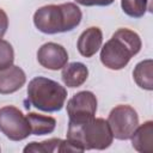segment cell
Instances as JSON below:
<instances>
[{
  "label": "cell",
  "instance_id": "1",
  "mask_svg": "<svg viewBox=\"0 0 153 153\" xmlns=\"http://www.w3.org/2000/svg\"><path fill=\"white\" fill-rule=\"evenodd\" d=\"M81 10L74 2L60 5H45L33 14L36 29L47 35L73 31L81 23Z\"/></svg>",
  "mask_w": 153,
  "mask_h": 153
},
{
  "label": "cell",
  "instance_id": "2",
  "mask_svg": "<svg viewBox=\"0 0 153 153\" xmlns=\"http://www.w3.org/2000/svg\"><path fill=\"white\" fill-rule=\"evenodd\" d=\"M141 47V38L135 31L121 27L102 47L100 62L109 69L120 71L129 63L133 56L139 54Z\"/></svg>",
  "mask_w": 153,
  "mask_h": 153
},
{
  "label": "cell",
  "instance_id": "3",
  "mask_svg": "<svg viewBox=\"0 0 153 153\" xmlns=\"http://www.w3.org/2000/svg\"><path fill=\"white\" fill-rule=\"evenodd\" d=\"M67 140L79 152H84L86 149H105L110 147L114 136L108 121L93 117L81 124H68Z\"/></svg>",
  "mask_w": 153,
  "mask_h": 153
},
{
  "label": "cell",
  "instance_id": "4",
  "mask_svg": "<svg viewBox=\"0 0 153 153\" xmlns=\"http://www.w3.org/2000/svg\"><path fill=\"white\" fill-rule=\"evenodd\" d=\"M27 102L44 112L60 111L67 99V90L57 81L45 76H36L27 85Z\"/></svg>",
  "mask_w": 153,
  "mask_h": 153
},
{
  "label": "cell",
  "instance_id": "5",
  "mask_svg": "<svg viewBox=\"0 0 153 153\" xmlns=\"http://www.w3.org/2000/svg\"><path fill=\"white\" fill-rule=\"evenodd\" d=\"M0 131L12 141H22L31 135L26 116L13 105L0 109Z\"/></svg>",
  "mask_w": 153,
  "mask_h": 153
},
{
  "label": "cell",
  "instance_id": "6",
  "mask_svg": "<svg viewBox=\"0 0 153 153\" xmlns=\"http://www.w3.org/2000/svg\"><path fill=\"white\" fill-rule=\"evenodd\" d=\"M112 136L117 140H128L139 126V116L134 108L127 104L115 106L108 117Z\"/></svg>",
  "mask_w": 153,
  "mask_h": 153
},
{
  "label": "cell",
  "instance_id": "7",
  "mask_svg": "<svg viewBox=\"0 0 153 153\" xmlns=\"http://www.w3.org/2000/svg\"><path fill=\"white\" fill-rule=\"evenodd\" d=\"M97 97L91 91H80L67 102L68 124H81L92 120L97 112Z\"/></svg>",
  "mask_w": 153,
  "mask_h": 153
},
{
  "label": "cell",
  "instance_id": "8",
  "mask_svg": "<svg viewBox=\"0 0 153 153\" xmlns=\"http://www.w3.org/2000/svg\"><path fill=\"white\" fill-rule=\"evenodd\" d=\"M37 61L47 69L59 71L68 63V53L61 44L48 42L37 50Z\"/></svg>",
  "mask_w": 153,
  "mask_h": 153
},
{
  "label": "cell",
  "instance_id": "9",
  "mask_svg": "<svg viewBox=\"0 0 153 153\" xmlns=\"http://www.w3.org/2000/svg\"><path fill=\"white\" fill-rule=\"evenodd\" d=\"M103 43V32L98 26H90L78 38L76 48L80 55L84 57H92L100 48Z\"/></svg>",
  "mask_w": 153,
  "mask_h": 153
},
{
  "label": "cell",
  "instance_id": "10",
  "mask_svg": "<svg viewBox=\"0 0 153 153\" xmlns=\"http://www.w3.org/2000/svg\"><path fill=\"white\" fill-rule=\"evenodd\" d=\"M26 81L25 72L19 66H10L0 71V94H11L20 90Z\"/></svg>",
  "mask_w": 153,
  "mask_h": 153
},
{
  "label": "cell",
  "instance_id": "11",
  "mask_svg": "<svg viewBox=\"0 0 153 153\" xmlns=\"http://www.w3.org/2000/svg\"><path fill=\"white\" fill-rule=\"evenodd\" d=\"M130 140L135 151L140 153H153V122L146 121L137 126Z\"/></svg>",
  "mask_w": 153,
  "mask_h": 153
},
{
  "label": "cell",
  "instance_id": "12",
  "mask_svg": "<svg viewBox=\"0 0 153 153\" xmlns=\"http://www.w3.org/2000/svg\"><path fill=\"white\" fill-rule=\"evenodd\" d=\"M61 78L67 87L75 88L81 86L88 78V68L82 62H71L62 68Z\"/></svg>",
  "mask_w": 153,
  "mask_h": 153
},
{
  "label": "cell",
  "instance_id": "13",
  "mask_svg": "<svg viewBox=\"0 0 153 153\" xmlns=\"http://www.w3.org/2000/svg\"><path fill=\"white\" fill-rule=\"evenodd\" d=\"M26 118L30 124L31 134L41 136L45 134H50L55 130L56 127V120L51 116L41 115L36 112H29L26 115Z\"/></svg>",
  "mask_w": 153,
  "mask_h": 153
},
{
  "label": "cell",
  "instance_id": "14",
  "mask_svg": "<svg viewBox=\"0 0 153 153\" xmlns=\"http://www.w3.org/2000/svg\"><path fill=\"white\" fill-rule=\"evenodd\" d=\"M152 67H153V61L151 59H147L139 62L133 71V79L136 82V85L142 90H147V91L153 90Z\"/></svg>",
  "mask_w": 153,
  "mask_h": 153
},
{
  "label": "cell",
  "instance_id": "15",
  "mask_svg": "<svg viewBox=\"0 0 153 153\" xmlns=\"http://www.w3.org/2000/svg\"><path fill=\"white\" fill-rule=\"evenodd\" d=\"M122 11L131 18H141L151 12V0H121Z\"/></svg>",
  "mask_w": 153,
  "mask_h": 153
},
{
  "label": "cell",
  "instance_id": "16",
  "mask_svg": "<svg viewBox=\"0 0 153 153\" xmlns=\"http://www.w3.org/2000/svg\"><path fill=\"white\" fill-rule=\"evenodd\" d=\"M63 140L62 139H49V140H44L42 142H36L32 141L30 143H27L24 147V152H35V153H53V152H61V146H62Z\"/></svg>",
  "mask_w": 153,
  "mask_h": 153
},
{
  "label": "cell",
  "instance_id": "17",
  "mask_svg": "<svg viewBox=\"0 0 153 153\" xmlns=\"http://www.w3.org/2000/svg\"><path fill=\"white\" fill-rule=\"evenodd\" d=\"M14 50L10 42L0 38V71L13 65Z\"/></svg>",
  "mask_w": 153,
  "mask_h": 153
},
{
  "label": "cell",
  "instance_id": "18",
  "mask_svg": "<svg viewBox=\"0 0 153 153\" xmlns=\"http://www.w3.org/2000/svg\"><path fill=\"white\" fill-rule=\"evenodd\" d=\"M74 1L79 5L90 7V6H109L115 0H74Z\"/></svg>",
  "mask_w": 153,
  "mask_h": 153
},
{
  "label": "cell",
  "instance_id": "19",
  "mask_svg": "<svg viewBox=\"0 0 153 153\" xmlns=\"http://www.w3.org/2000/svg\"><path fill=\"white\" fill-rule=\"evenodd\" d=\"M7 29H8V17L6 12L2 8H0V38L4 37Z\"/></svg>",
  "mask_w": 153,
  "mask_h": 153
}]
</instances>
